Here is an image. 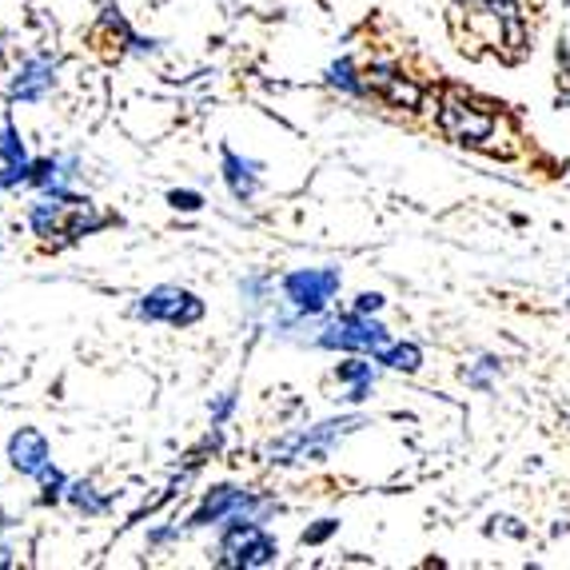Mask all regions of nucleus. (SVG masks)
Returning <instances> with one entry per match:
<instances>
[{"mask_svg":"<svg viewBox=\"0 0 570 570\" xmlns=\"http://www.w3.org/2000/svg\"><path fill=\"white\" fill-rule=\"evenodd\" d=\"M494 112L475 100H466V96L451 92L443 105H439V128L443 136L455 144H471V148H483L487 140L494 136Z\"/></svg>","mask_w":570,"mask_h":570,"instance_id":"f257e3e1","label":"nucleus"},{"mask_svg":"<svg viewBox=\"0 0 570 570\" xmlns=\"http://www.w3.org/2000/svg\"><path fill=\"white\" fill-rule=\"evenodd\" d=\"M276 539L259 531V523L228 519V531L219 542V567H267V562H276Z\"/></svg>","mask_w":570,"mask_h":570,"instance_id":"f03ea898","label":"nucleus"},{"mask_svg":"<svg viewBox=\"0 0 570 570\" xmlns=\"http://www.w3.org/2000/svg\"><path fill=\"white\" fill-rule=\"evenodd\" d=\"M136 315L148 320V324H171V327H191L204 320V304L200 295L184 292L176 284H160L153 292L140 295V304H136Z\"/></svg>","mask_w":570,"mask_h":570,"instance_id":"7ed1b4c3","label":"nucleus"},{"mask_svg":"<svg viewBox=\"0 0 570 570\" xmlns=\"http://www.w3.org/2000/svg\"><path fill=\"white\" fill-rule=\"evenodd\" d=\"M335 292H340V272H332V267H324V272H320V267H299V272L284 276L287 304H295L307 315L324 312Z\"/></svg>","mask_w":570,"mask_h":570,"instance_id":"20e7f679","label":"nucleus"},{"mask_svg":"<svg viewBox=\"0 0 570 570\" xmlns=\"http://www.w3.org/2000/svg\"><path fill=\"white\" fill-rule=\"evenodd\" d=\"M324 347H343V352H380L383 343H387V332H383L375 320H367L363 312H352L335 320L324 335H320Z\"/></svg>","mask_w":570,"mask_h":570,"instance_id":"39448f33","label":"nucleus"},{"mask_svg":"<svg viewBox=\"0 0 570 570\" xmlns=\"http://www.w3.org/2000/svg\"><path fill=\"white\" fill-rule=\"evenodd\" d=\"M363 88L375 92L380 100H387L391 108H419L423 105V88L411 85L407 77H400V72L387 68V65H371L367 77H363Z\"/></svg>","mask_w":570,"mask_h":570,"instance_id":"423d86ee","label":"nucleus"},{"mask_svg":"<svg viewBox=\"0 0 570 570\" xmlns=\"http://www.w3.org/2000/svg\"><path fill=\"white\" fill-rule=\"evenodd\" d=\"M57 85V65L52 60H45V57H32V60H24L20 65V72H17V80L9 85V100L12 105H40L48 96V88Z\"/></svg>","mask_w":570,"mask_h":570,"instance_id":"0eeeda50","label":"nucleus"},{"mask_svg":"<svg viewBox=\"0 0 570 570\" xmlns=\"http://www.w3.org/2000/svg\"><path fill=\"white\" fill-rule=\"evenodd\" d=\"M9 463H12V471H20V475L40 479V471L52 463V455H48V439L40 435L37 428H20L17 435L9 439Z\"/></svg>","mask_w":570,"mask_h":570,"instance_id":"6e6552de","label":"nucleus"},{"mask_svg":"<svg viewBox=\"0 0 570 570\" xmlns=\"http://www.w3.org/2000/svg\"><path fill=\"white\" fill-rule=\"evenodd\" d=\"M256 171H259V164L239 160L236 153H224V180H228L236 200H252V191H256Z\"/></svg>","mask_w":570,"mask_h":570,"instance_id":"1a4fd4ad","label":"nucleus"},{"mask_svg":"<svg viewBox=\"0 0 570 570\" xmlns=\"http://www.w3.org/2000/svg\"><path fill=\"white\" fill-rule=\"evenodd\" d=\"M68 503L77 507L80 514H88V519H96V514L108 511V499H100L92 483H72V487H68Z\"/></svg>","mask_w":570,"mask_h":570,"instance_id":"9d476101","label":"nucleus"},{"mask_svg":"<svg viewBox=\"0 0 570 570\" xmlns=\"http://www.w3.org/2000/svg\"><path fill=\"white\" fill-rule=\"evenodd\" d=\"M380 363H387V367L395 371H415L419 363H423V352H419L415 343H395V347H380Z\"/></svg>","mask_w":570,"mask_h":570,"instance_id":"9b49d317","label":"nucleus"},{"mask_svg":"<svg viewBox=\"0 0 570 570\" xmlns=\"http://www.w3.org/2000/svg\"><path fill=\"white\" fill-rule=\"evenodd\" d=\"M0 160H4V164H29L24 140H20L17 124H12V120L0 124Z\"/></svg>","mask_w":570,"mask_h":570,"instance_id":"f8f14e48","label":"nucleus"},{"mask_svg":"<svg viewBox=\"0 0 570 570\" xmlns=\"http://www.w3.org/2000/svg\"><path fill=\"white\" fill-rule=\"evenodd\" d=\"M340 380L355 383L352 400H363V395H367V387H371V380H375V371H371V363L352 360V363H343V367H340Z\"/></svg>","mask_w":570,"mask_h":570,"instance_id":"ddd939ff","label":"nucleus"},{"mask_svg":"<svg viewBox=\"0 0 570 570\" xmlns=\"http://www.w3.org/2000/svg\"><path fill=\"white\" fill-rule=\"evenodd\" d=\"M40 483H45V494H40V503H60V494H65V475H60L57 466H45L40 471Z\"/></svg>","mask_w":570,"mask_h":570,"instance_id":"4468645a","label":"nucleus"},{"mask_svg":"<svg viewBox=\"0 0 570 570\" xmlns=\"http://www.w3.org/2000/svg\"><path fill=\"white\" fill-rule=\"evenodd\" d=\"M332 80L335 85H343L347 92H363V85L355 80V68L347 65V60H340V65H332Z\"/></svg>","mask_w":570,"mask_h":570,"instance_id":"2eb2a0df","label":"nucleus"},{"mask_svg":"<svg viewBox=\"0 0 570 570\" xmlns=\"http://www.w3.org/2000/svg\"><path fill=\"white\" fill-rule=\"evenodd\" d=\"M168 204L176 212H200L204 208V200L196 196V191H168Z\"/></svg>","mask_w":570,"mask_h":570,"instance_id":"dca6fc26","label":"nucleus"},{"mask_svg":"<svg viewBox=\"0 0 570 570\" xmlns=\"http://www.w3.org/2000/svg\"><path fill=\"white\" fill-rule=\"evenodd\" d=\"M380 307H383V295H375V292H363L360 299H355V312H363V315L380 312Z\"/></svg>","mask_w":570,"mask_h":570,"instance_id":"f3484780","label":"nucleus"},{"mask_svg":"<svg viewBox=\"0 0 570 570\" xmlns=\"http://www.w3.org/2000/svg\"><path fill=\"white\" fill-rule=\"evenodd\" d=\"M332 531H335V523H332V519H324V523L315 527V531H307V534H304V542H324Z\"/></svg>","mask_w":570,"mask_h":570,"instance_id":"a211bd4d","label":"nucleus"},{"mask_svg":"<svg viewBox=\"0 0 570 570\" xmlns=\"http://www.w3.org/2000/svg\"><path fill=\"white\" fill-rule=\"evenodd\" d=\"M0 567H12V551H9V547H0Z\"/></svg>","mask_w":570,"mask_h":570,"instance_id":"6ab92c4d","label":"nucleus"},{"mask_svg":"<svg viewBox=\"0 0 570 570\" xmlns=\"http://www.w3.org/2000/svg\"><path fill=\"white\" fill-rule=\"evenodd\" d=\"M466 4H479V9H483V4H494V0H466Z\"/></svg>","mask_w":570,"mask_h":570,"instance_id":"aec40b11","label":"nucleus"}]
</instances>
